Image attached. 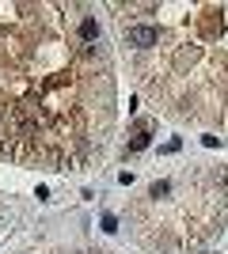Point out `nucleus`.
<instances>
[{
	"instance_id": "obj_1",
	"label": "nucleus",
	"mask_w": 228,
	"mask_h": 254,
	"mask_svg": "<svg viewBox=\"0 0 228 254\" xmlns=\"http://www.w3.org/2000/svg\"><path fill=\"white\" fill-rule=\"evenodd\" d=\"M126 38H130L133 46H156L160 42V31H156V27H130Z\"/></svg>"
},
{
	"instance_id": "obj_2",
	"label": "nucleus",
	"mask_w": 228,
	"mask_h": 254,
	"mask_svg": "<svg viewBox=\"0 0 228 254\" xmlns=\"http://www.w3.org/2000/svg\"><path fill=\"white\" fill-rule=\"evenodd\" d=\"M80 38H84V42H95V38H99V23L91 19V15L80 19Z\"/></svg>"
},
{
	"instance_id": "obj_3",
	"label": "nucleus",
	"mask_w": 228,
	"mask_h": 254,
	"mask_svg": "<svg viewBox=\"0 0 228 254\" xmlns=\"http://www.w3.org/2000/svg\"><path fill=\"white\" fill-rule=\"evenodd\" d=\"M149 129H141V133H137V137H133V144H130V152H141V148H149Z\"/></svg>"
},
{
	"instance_id": "obj_4",
	"label": "nucleus",
	"mask_w": 228,
	"mask_h": 254,
	"mask_svg": "<svg viewBox=\"0 0 228 254\" xmlns=\"http://www.w3.org/2000/svg\"><path fill=\"white\" fill-rule=\"evenodd\" d=\"M167 190H171V182H152V197H163V193H167Z\"/></svg>"
},
{
	"instance_id": "obj_5",
	"label": "nucleus",
	"mask_w": 228,
	"mask_h": 254,
	"mask_svg": "<svg viewBox=\"0 0 228 254\" xmlns=\"http://www.w3.org/2000/svg\"><path fill=\"white\" fill-rule=\"evenodd\" d=\"M103 232H118V220H114V216H103Z\"/></svg>"
}]
</instances>
